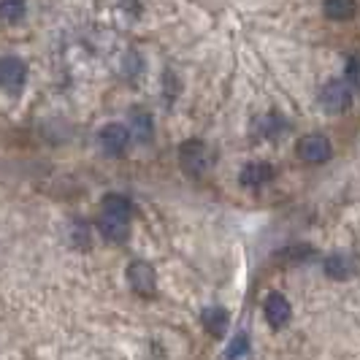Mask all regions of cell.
Listing matches in <instances>:
<instances>
[{
    "label": "cell",
    "mask_w": 360,
    "mask_h": 360,
    "mask_svg": "<svg viewBox=\"0 0 360 360\" xmlns=\"http://www.w3.org/2000/svg\"><path fill=\"white\" fill-rule=\"evenodd\" d=\"M323 11H325V17L333 19V22H347V19L355 17L358 0H325Z\"/></svg>",
    "instance_id": "13"
},
{
    "label": "cell",
    "mask_w": 360,
    "mask_h": 360,
    "mask_svg": "<svg viewBox=\"0 0 360 360\" xmlns=\"http://www.w3.org/2000/svg\"><path fill=\"white\" fill-rule=\"evenodd\" d=\"M98 231H101V236H103L106 241H111V244H122L127 236H130V219H127V217L101 212V217H98Z\"/></svg>",
    "instance_id": "8"
},
{
    "label": "cell",
    "mask_w": 360,
    "mask_h": 360,
    "mask_svg": "<svg viewBox=\"0 0 360 360\" xmlns=\"http://www.w3.org/2000/svg\"><path fill=\"white\" fill-rule=\"evenodd\" d=\"M27 82V65L19 57H0V90L19 92Z\"/></svg>",
    "instance_id": "7"
},
{
    "label": "cell",
    "mask_w": 360,
    "mask_h": 360,
    "mask_svg": "<svg viewBox=\"0 0 360 360\" xmlns=\"http://www.w3.org/2000/svg\"><path fill=\"white\" fill-rule=\"evenodd\" d=\"M152 133H155L152 114L141 106L130 108V136H136L141 144H149L152 141Z\"/></svg>",
    "instance_id": "11"
},
{
    "label": "cell",
    "mask_w": 360,
    "mask_h": 360,
    "mask_svg": "<svg viewBox=\"0 0 360 360\" xmlns=\"http://www.w3.org/2000/svg\"><path fill=\"white\" fill-rule=\"evenodd\" d=\"M347 82H349V84L360 82V60H355V57L347 63Z\"/></svg>",
    "instance_id": "20"
},
{
    "label": "cell",
    "mask_w": 360,
    "mask_h": 360,
    "mask_svg": "<svg viewBox=\"0 0 360 360\" xmlns=\"http://www.w3.org/2000/svg\"><path fill=\"white\" fill-rule=\"evenodd\" d=\"M298 158L304 162H328L333 155V146L325 139L323 133H309L298 141Z\"/></svg>",
    "instance_id": "4"
},
{
    "label": "cell",
    "mask_w": 360,
    "mask_h": 360,
    "mask_svg": "<svg viewBox=\"0 0 360 360\" xmlns=\"http://www.w3.org/2000/svg\"><path fill=\"white\" fill-rule=\"evenodd\" d=\"M73 241H76L82 250H87V247H90V231H87V225H84V222H73Z\"/></svg>",
    "instance_id": "19"
},
{
    "label": "cell",
    "mask_w": 360,
    "mask_h": 360,
    "mask_svg": "<svg viewBox=\"0 0 360 360\" xmlns=\"http://www.w3.org/2000/svg\"><path fill=\"white\" fill-rule=\"evenodd\" d=\"M200 323H203V328H206L212 336H217V339H219V336H225L231 317H228V311H225L222 307H209V309H203Z\"/></svg>",
    "instance_id": "12"
},
{
    "label": "cell",
    "mask_w": 360,
    "mask_h": 360,
    "mask_svg": "<svg viewBox=\"0 0 360 360\" xmlns=\"http://www.w3.org/2000/svg\"><path fill=\"white\" fill-rule=\"evenodd\" d=\"M274 165H269V162H247L244 168H241V174H238V181L244 184V187H263V184H269L271 179H274Z\"/></svg>",
    "instance_id": "10"
},
{
    "label": "cell",
    "mask_w": 360,
    "mask_h": 360,
    "mask_svg": "<svg viewBox=\"0 0 360 360\" xmlns=\"http://www.w3.org/2000/svg\"><path fill=\"white\" fill-rule=\"evenodd\" d=\"M101 206H103L101 212H106V214L127 217V219H130V214H133V206H130V200H127L125 195H120V193H108V195H103Z\"/></svg>",
    "instance_id": "16"
},
{
    "label": "cell",
    "mask_w": 360,
    "mask_h": 360,
    "mask_svg": "<svg viewBox=\"0 0 360 360\" xmlns=\"http://www.w3.org/2000/svg\"><path fill=\"white\" fill-rule=\"evenodd\" d=\"M263 311H266V320H269L271 328H285L290 323V314H292L290 301L282 292H271L266 304H263Z\"/></svg>",
    "instance_id": "9"
},
{
    "label": "cell",
    "mask_w": 360,
    "mask_h": 360,
    "mask_svg": "<svg viewBox=\"0 0 360 360\" xmlns=\"http://www.w3.org/2000/svg\"><path fill=\"white\" fill-rule=\"evenodd\" d=\"M309 257H314V247H311V244H290V247H285V250L276 252V260L285 263V266L307 263Z\"/></svg>",
    "instance_id": "14"
},
{
    "label": "cell",
    "mask_w": 360,
    "mask_h": 360,
    "mask_svg": "<svg viewBox=\"0 0 360 360\" xmlns=\"http://www.w3.org/2000/svg\"><path fill=\"white\" fill-rule=\"evenodd\" d=\"M127 282H130V288L136 290L139 295H155V290H158V276H155V269L146 263V260H133L130 266H127Z\"/></svg>",
    "instance_id": "6"
},
{
    "label": "cell",
    "mask_w": 360,
    "mask_h": 360,
    "mask_svg": "<svg viewBox=\"0 0 360 360\" xmlns=\"http://www.w3.org/2000/svg\"><path fill=\"white\" fill-rule=\"evenodd\" d=\"M255 130H257V136H263V139H276L279 133L288 130V122H285L276 111H271V114H263V117L255 122Z\"/></svg>",
    "instance_id": "15"
},
{
    "label": "cell",
    "mask_w": 360,
    "mask_h": 360,
    "mask_svg": "<svg viewBox=\"0 0 360 360\" xmlns=\"http://www.w3.org/2000/svg\"><path fill=\"white\" fill-rule=\"evenodd\" d=\"M247 349H250V336L241 330V333H236V336H233V342L228 344V352H225V358H228V360H238L241 355H244V352H247Z\"/></svg>",
    "instance_id": "18"
},
{
    "label": "cell",
    "mask_w": 360,
    "mask_h": 360,
    "mask_svg": "<svg viewBox=\"0 0 360 360\" xmlns=\"http://www.w3.org/2000/svg\"><path fill=\"white\" fill-rule=\"evenodd\" d=\"M323 271L328 279H336V282H347V279H355L360 276V255L358 252H336L330 257H325Z\"/></svg>",
    "instance_id": "2"
},
{
    "label": "cell",
    "mask_w": 360,
    "mask_h": 360,
    "mask_svg": "<svg viewBox=\"0 0 360 360\" xmlns=\"http://www.w3.org/2000/svg\"><path fill=\"white\" fill-rule=\"evenodd\" d=\"M25 11H27V6H25V0H0V19L3 22H19V19L25 17Z\"/></svg>",
    "instance_id": "17"
},
{
    "label": "cell",
    "mask_w": 360,
    "mask_h": 360,
    "mask_svg": "<svg viewBox=\"0 0 360 360\" xmlns=\"http://www.w3.org/2000/svg\"><path fill=\"white\" fill-rule=\"evenodd\" d=\"M98 144H101V149H103L106 155L120 158L127 149V144H130V130H127L125 125H120V122H108V125H103L101 133H98Z\"/></svg>",
    "instance_id": "5"
},
{
    "label": "cell",
    "mask_w": 360,
    "mask_h": 360,
    "mask_svg": "<svg viewBox=\"0 0 360 360\" xmlns=\"http://www.w3.org/2000/svg\"><path fill=\"white\" fill-rule=\"evenodd\" d=\"M179 165L184 174L190 176H203L209 168H212V152L209 146L198 141V139H190L179 146Z\"/></svg>",
    "instance_id": "1"
},
{
    "label": "cell",
    "mask_w": 360,
    "mask_h": 360,
    "mask_svg": "<svg viewBox=\"0 0 360 360\" xmlns=\"http://www.w3.org/2000/svg\"><path fill=\"white\" fill-rule=\"evenodd\" d=\"M352 84L349 82H344V79H333V82H328L320 92V103L328 114H342L344 108H349L352 103Z\"/></svg>",
    "instance_id": "3"
}]
</instances>
